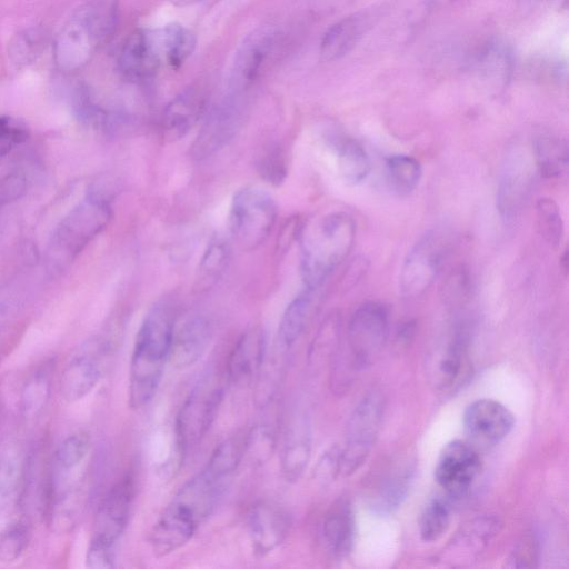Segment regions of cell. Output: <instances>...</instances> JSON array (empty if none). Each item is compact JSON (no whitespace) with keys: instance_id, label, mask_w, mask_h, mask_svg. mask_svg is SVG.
Returning <instances> with one entry per match:
<instances>
[{"instance_id":"6da1fadb","label":"cell","mask_w":569,"mask_h":569,"mask_svg":"<svg viewBox=\"0 0 569 569\" xmlns=\"http://www.w3.org/2000/svg\"><path fill=\"white\" fill-rule=\"evenodd\" d=\"M223 486L206 468L182 485L151 529L149 545L154 557L176 552L193 538L212 513Z\"/></svg>"},{"instance_id":"7a4b0ae2","label":"cell","mask_w":569,"mask_h":569,"mask_svg":"<svg viewBox=\"0 0 569 569\" xmlns=\"http://www.w3.org/2000/svg\"><path fill=\"white\" fill-rule=\"evenodd\" d=\"M177 319L173 306L159 301L140 325L129 368L128 401L134 410L149 403L158 390Z\"/></svg>"},{"instance_id":"3957f363","label":"cell","mask_w":569,"mask_h":569,"mask_svg":"<svg viewBox=\"0 0 569 569\" xmlns=\"http://www.w3.org/2000/svg\"><path fill=\"white\" fill-rule=\"evenodd\" d=\"M356 238L353 218L343 211L328 213L303 224L300 272L306 288L318 289L348 257Z\"/></svg>"},{"instance_id":"277c9868","label":"cell","mask_w":569,"mask_h":569,"mask_svg":"<svg viewBox=\"0 0 569 569\" xmlns=\"http://www.w3.org/2000/svg\"><path fill=\"white\" fill-rule=\"evenodd\" d=\"M111 218L109 196L99 189L89 191L53 230L46 253L48 271L51 274L64 271L107 228Z\"/></svg>"},{"instance_id":"5b68a950","label":"cell","mask_w":569,"mask_h":569,"mask_svg":"<svg viewBox=\"0 0 569 569\" xmlns=\"http://www.w3.org/2000/svg\"><path fill=\"white\" fill-rule=\"evenodd\" d=\"M223 398V383L213 371L197 381L176 419V441L181 457L192 450L212 426Z\"/></svg>"},{"instance_id":"8992f818","label":"cell","mask_w":569,"mask_h":569,"mask_svg":"<svg viewBox=\"0 0 569 569\" xmlns=\"http://www.w3.org/2000/svg\"><path fill=\"white\" fill-rule=\"evenodd\" d=\"M277 214L276 201L267 191L257 187L238 190L229 210V228L233 241L242 250H254L269 237Z\"/></svg>"},{"instance_id":"52a82bcc","label":"cell","mask_w":569,"mask_h":569,"mask_svg":"<svg viewBox=\"0 0 569 569\" xmlns=\"http://www.w3.org/2000/svg\"><path fill=\"white\" fill-rule=\"evenodd\" d=\"M383 412L380 395L369 393L349 417L343 447H339L338 478L355 473L367 460L378 435Z\"/></svg>"},{"instance_id":"ba28073f","label":"cell","mask_w":569,"mask_h":569,"mask_svg":"<svg viewBox=\"0 0 569 569\" xmlns=\"http://www.w3.org/2000/svg\"><path fill=\"white\" fill-rule=\"evenodd\" d=\"M107 39L98 27L88 3L78 8L64 22L53 41V58L63 72L86 66Z\"/></svg>"},{"instance_id":"9c48e42d","label":"cell","mask_w":569,"mask_h":569,"mask_svg":"<svg viewBox=\"0 0 569 569\" xmlns=\"http://www.w3.org/2000/svg\"><path fill=\"white\" fill-rule=\"evenodd\" d=\"M389 333V313L377 301H367L352 313L347 331L350 365L353 369L372 366L380 356Z\"/></svg>"},{"instance_id":"30bf717a","label":"cell","mask_w":569,"mask_h":569,"mask_svg":"<svg viewBox=\"0 0 569 569\" xmlns=\"http://www.w3.org/2000/svg\"><path fill=\"white\" fill-rule=\"evenodd\" d=\"M449 249L440 230L428 231L407 253L399 272V292L406 298L425 293L436 280Z\"/></svg>"},{"instance_id":"8fae6325","label":"cell","mask_w":569,"mask_h":569,"mask_svg":"<svg viewBox=\"0 0 569 569\" xmlns=\"http://www.w3.org/2000/svg\"><path fill=\"white\" fill-rule=\"evenodd\" d=\"M242 120L243 107L239 93L232 92L208 112L191 144V157L203 160L220 151L237 134Z\"/></svg>"},{"instance_id":"7c38bea8","label":"cell","mask_w":569,"mask_h":569,"mask_svg":"<svg viewBox=\"0 0 569 569\" xmlns=\"http://www.w3.org/2000/svg\"><path fill=\"white\" fill-rule=\"evenodd\" d=\"M110 353L108 342L96 339L88 342L64 367L60 392L68 402L88 396L101 380Z\"/></svg>"},{"instance_id":"4fadbf2b","label":"cell","mask_w":569,"mask_h":569,"mask_svg":"<svg viewBox=\"0 0 569 569\" xmlns=\"http://www.w3.org/2000/svg\"><path fill=\"white\" fill-rule=\"evenodd\" d=\"M481 458L472 443L452 440L441 449L435 467L437 483L452 496H460L477 480Z\"/></svg>"},{"instance_id":"5bb4252c","label":"cell","mask_w":569,"mask_h":569,"mask_svg":"<svg viewBox=\"0 0 569 569\" xmlns=\"http://www.w3.org/2000/svg\"><path fill=\"white\" fill-rule=\"evenodd\" d=\"M134 491L131 475L123 476L109 489L98 509L91 541L116 547L128 526Z\"/></svg>"},{"instance_id":"9a60e30c","label":"cell","mask_w":569,"mask_h":569,"mask_svg":"<svg viewBox=\"0 0 569 569\" xmlns=\"http://www.w3.org/2000/svg\"><path fill=\"white\" fill-rule=\"evenodd\" d=\"M164 62L160 29L133 31L124 41L118 58L121 76L130 82L151 79Z\"/></svg>"},{"instance_id":"2e32d148","label":"cell","mask_w":569,"mask_h":569,"mask_svg":"<svg viewBox=\"0 0 569 569\" xmlns=\"http://www.w3.org/2000/svg\"><path fill=\"white\" fill-rule=\"evenodd\" d=\"M465 432L470 443L493 446L505 439L515 426L512 412L493 399H477L463 412Z\"/></svg>"},{"instance_id":"e0dca14e","label":"cell","mask_w":569,"mask_h":569,"mask_svg":"<svg viewBox=\"0 0 569 569\" xmlns=\"http://www.w3.org/2000/svg\"><path fill=\"white\" fill-rule=\"evenodd\" d=\"M290 527L288 512L278 503L261 500L252 505L247 528L253 552L264 557L274 551L288 537Z\"/></svg>"},{"instance_id":"ac0fdd59","label":"cell","mask_w":569,"mask_h":569,"mask_svg":"<svg viewBox=\"0 0 569 569\" xmlns=\"http://www.w3.org/2000/svg\"><path fill=\"white\" fill-rule=\"evenodd\" d=\"M213 336L210 320L202 315H191L176 322L168 361L177 369L197 363L207 352Z\"/></svg>"},{"instance_id":"d6986e66","label":"cell","mask_w":569,"mask_h":569,"mask_svg":"<svg viewBox=\"0 0 569 569\" xmlns=\"http://www.w3.org/2000/svg\"><path fill=\"white\" fill-rule=\"evenodd\" d=\"M272 29L261 28L244 38L238 48L231 69L232 92L240 93L258 78L274 41Z\"/></svg>"},{"instance_id":"ffe728a7","label":"cell","mask_w":569,"mask_h":569,"mask_svg":"<svg viewBox=\"0 0 569 569\" xmlns=\"http://www.w3.org/2000/svg\"><path fill=\"white\" fill-rule=\"evenodd\" d=\"M207 94L192 86L176 96L164 108L161 118L163 137L170 141L183 138L204 116Z\"/></svg>"},{"instance_id":"44dd1931","label":"cell","mask_w":569,"mask_h":569,"mask_svg":"<svg viewBox=\"0 0 569 569\" xmlns=\"http://www.w3.org/2000/svg\"><path fill=\"white\" fill-rule=\"evenodd\" d=\"M311 457V430L302 416L288 423L280 451V471L287 482L298 481L305 473Z\"/></svg>"},{"instance_id":"7402d4cb","label":"cell","mask_w":569,"mask_h":569,"mask_svg":"<svg viewBox=\"0 0 569 569\" xmlns=\"http://www.w3.org/2000/svg\"><path fill=\"white\" fill-rule=\"evenodd\" d=\"M266 353V338L262 329L253 327L246 330L229 355L226 368L228 381L236 385L257 376Z\"/></svg>"},{"instance_id":"603a6c76","label":"cell","mask_w":569,"mask_h":569,"mask_svg":"<svg viewBox=\"0 0 569 569\" xmlns=\"http://www.w3.org/2000/svg\"><path fill=\"white\" fill-rule=\"evenodd\" d=\"M318 289L305 288L286 307L278 328V346L288 350L303 333L318 307Z\"/></svg>"},{"instance_id":"cb8c5ba5","label":"cell","mask_w":569,"mask_h":569,"mask_svg":"<svg viewBox=\"0 0 569 569\" xmlns=\"http://www.w3.org/2000/svg\"><path fill=\"white\" fill-rule=\"evenodd\" d=\"M369 26L365 13H355L332 24L320 42V57L323 61H336L348 54L361 39Z\"/></svg>"},{"instance_id":"d4e9b609","label":"cell","mask_w":569,"mask_h":569,"mask_svg":"<svg viewBox=\"0 0 569 569\" xmlns=\"http://www.w3.org/2000/svg\"><path fill=\"white\" fill-rule=\"evenodd\" d=\"M322 537L327 549L337 558L348 556L353 546L355 518L347 500L336 501L322 523Z\"/></svg>"},{"instance_id":"484cf974","label":"cell","mask_w":569,"mask_h":569,"mask_svg":"<svg viewBox=\"0 0 569 569\" xmlns=\"http://www.w3.org/2000/svg\"><path fill=\"white\" fill-rule=\"evenodd\" d=\"M329 146L337 157L339 172L348 184H359L367 178L370 160L357 140L333 134L329 137Z\"/></svg>"},{"instance_id":"4316f807","label":"cell","mask_w":569,"mask_h":569,"mask_svg":"<svg viewBox=\"0 0 569 569\" xmlns=\"http://www.w3.org/2000/svg\"><path fill=\"white\" fill-rule=\"evenodd\" d=\"M433 365L432 376L438 388L447 390L458 387L469 375L470 368L465 339L456 337Z\"/></svg>"},{"instance_id":"83f0119b","label":"cell","mask_w":569,"mask_h":569,"mask_svg":"<svg viewBox=\"0 0 569 569\" xmlns=\"http://www.w3.org/2000/svg\"><path fill=\"white\" fill-rule=\"evenodd\" d=\"M531 179L527 163L510 164L499 182L497 206L503 217H512L520 209L529 191Z\"/></svg>"},{"instance_id":"f1b7e54d","label":"cell","mask_w":569,"mask_h":569,"mask_svg":"<svg viewBox=\"0 0 569 569\" xmlns=\"http://www.w3.org/2000/svg\"><path fill=\"white\" fill-rule=\"evenodd\" d=\"M230 246L222 237H214L207 246L196 272L194 289L199 292L213 288L222 278L230 261Z\"/></svg>"},{"instance_id":"f546056e","label":"cell","mask_w":569,"mask_h":569,"mask_svg":"<svg viewBox=\"0 0 569 569\" xmlns=\"http://www.w3.org/2000/svg\"><path fill=\"white\" fill-rule=\"evenodd\" d=\"M536 166L545 178H559L568 167V144L563 139L541 136L533 142Z\"/></svg>"},{"instance_id":"4dcf8cb0","label":"cell","mask_w":569,"mask_h":569,"mask_svg":"<svg viewBox=\"0 0 569 569\" xmlns=\"http://www.w3.org/2000/svg\"><path fill=\"white\" fill-rule=\"evenodd\" d=\"M51 393V371L48 366L36 370L24 382L19 409L26 419L37 418L46 408Z\"/></svg>"},{"instance_id":"1f68e13d","label":"cell","mask_w":569,"mask_h":569,"mask_svg":"<svg viewBox=\"0 0 569 569\" xmlns=\"http://www.w3.org/2000/svg\"><path fill=\"white\" fill-rule=\"evenodd\" d=\"M246 433H236L221 441L212 451L204 468L217 479L226 481L244 457Z\"/></svg>"},{"instance_id":"d6a6232c","label":"cell","mask_w":569,"mask_h":569,"mask_svg":"<svg viewBox=\"0 0 569 569\" xmlns=\"http://www.w3.org/2000/svg\"><path fill=\"white\" fill-rule=\"evenodd\" d=\"M91 449V439L86 431L68 436L58 447L51 472L64 473L82 468Z\"/></svg>"},{"instance_id":"836d02e7","label":"cell","mask_w":569,"mask_h":569,"mask_svg":"<svg viewBox=\"0 0 569 569\" xmlns=\"http://www.w3.org/2000/svg\"><path fill=\"white\" fill-rule=\"evenodd\" d=\"M390 188L400 196L409 194L419 184L422 170L420 162L408 154H393L386 162Z\"/></svg>"},{"instance_id":"e575fe53","label":"cell","mask_w":569,"mask_h":569,"mask_svg":"<svg viewBox=\"0 0 569 569\" xmlns=\"http://www.w3.org/2000/svg\"><path fill=\"white\" fill-rule=\"evenodd\" d=\"M164 52V62L171 68H179L193 52L196 37L180 24H169L160 29Z\"/></svg>"},{"instance_id":"d590c367","label":"cell","mask_w":569,"mask_h":569,"mask_svg":"<svg viewBox=\"0 0 569 569\" xmlns=\"http://www.w3.org/2000/svg\"><path fill=\"white\" fill-rule=\"evenodd\" d=\"M46 36L36 28L24 29L12 37L8 46V56L17 68L32 64L42 54Z\"/></svg>"},{"instance_id":"8d00e7d4","label":"cell","mask_w":569,"mask_h":569,"mask_svg":"<svg viewBox=\"0 0 569 569\" xmlns=\"http://www.w3.org/2000/svg\"><path fill=\"white\" fill-rule=\"evenodd\" d=\"M536 227L539 236L553 249H558L563 237V221L556 201L539 198L535 204Z\"/></svg>"},{"instance_id":"74e56055","label":"cell","mask_w":569,"mask_h":569,"mask_svg":"<svg viewBox=\"0 0 569 569\" xmlns=\"http://www.w3.org/2000/svg\"><path fill=\"white\" fill-rule=\"evenodd\" d=\"M451 522V509L441 498L431 499L419 519V535L425 542H435L443 537Z\"/></svg>"},{"instance_id":"f35d334b","label":"cell","mask_w":569,"mask_h":569,"mask_svg":"<svg viewBox=\"0 0 569 569\" xmlns=\"http://www.w3.org/2000/svg\"><path fill=\"white\" fill-rule=\"evenodd\" d=\"M277 435L268 423H258L246 433V451L250 461L257 466L267 463L276 449Z\"/></svg>"},{"instance_id":"ab89813d","label":"cell","mask_w":569,"mask_h":569,"mask_svg":"<svg viewBox=\"0 0 569 569\" xmlns=\"http://www.w3.org/2000/svg\"><path fill=\"white\" fill-rule=\"evenodd\" d=\"M29 526L17 515L0 530V560L14 561L24 552L29 542Z\"/></svg>"},{"instance_id":"60d3db41","label":"cell","mask_w":569,"mask_h":569,"mask_svg":"<svg viewBox=\"0 0 569 569\" xmlns=\"http://www.w3.org/2000/svg\"><path fill=\"white\" fill-rule=\"evenodd\" d=\"M22 467L20 458L12 449L0 452V502H16Z\"/></svg>"},{"instance_id":"b9f144b4","label":"cell","mask_w":569,"mask_h":569,"mask_svg":"<svg viewBox=\"0 0 569 569\" xmlns=\"http://www.w3.org/2000/svg\"><path fill=\"white\" fill-rule=\"evenodd\" d=\"M471 279L468 269L463 266L450 270L440 286L443 302L450 308L463 306L470 298Z\"/></svg>"},{"instance_id":"7bdbcfd3","label":"cell","mask_w":569,"mask_h":569,"mask_svg":"<svg viewBox=\"0 0 569 569\" xmlns=\"http://www.w3.org/2000/svg\"><path fill=\"white\" fill-rule=\"evenodd\" d=\"M260 176L272 184H280L287 176V158L279 147H270L258 161Z\"/></svg>"},{"instance_id":"ee69618b","label":"cell","mask_w":569,"mask_h":569,"mask_svg":"<svg viewBox=\"0 0 569 569\" xmlns=\"http://www.w3.org/2000/svg\"><path fill=\"white\" fill-rule=\"evenodd\" d=\"M27 139L26 129L9 117H0V158Z\"/></svg>"},{"instance_id":"f6af8a7d","label":"cell","mask_w":569,"mask_h":569,"mask_svg":"<svg viewBox=\"0 0 569 569\" xmlns=\"http://www.w3.org/2000/svg\"><path fill=\"white\" fill-rule=\"evenodd\" d=\"M114 548L90 540L86 555V566L88 568L109 569L114 566Z\"/></svg>"},{"instance_id":"bcb514c9","label":"cell","mask_w":569,"mask_h":569,"mask_svg":"<svg viewBox=\"0 0 569 569\" xmlns=\"http://www.w3.org/2000/svg\"><path fill=\"white\" fill-rule=\"evenodd\" d=\"M27 189V180L22 173L12 172L0 179V207L19 199Z\"/></svg>"},{"instance_id":"7dc6e473","label":"cell","mask_w":569,"mask_h":569,"mask_svg":"<svg viewBox=\"0 0 569 569\" xmlns=\"http://www.w3.org/2000/svg\"><path fill=\"white\" fill-rule=\"evenodd\" d=\"M537 560L536 540L532 536H525L511 552L512 567H533Z\"/></svg>"},{"instance_id":"c3c4849f","label":"cell","mask_w":569,"mask_h":569,"mask_svg":"<svg viewBox=\"0 0 569 569\" xmlns=\"http://www.w3.org/2000/svg\"><path fill=\"white\" fill-rule=\"evenodd\" d=\"M339 447L335 446L323 452L319 459L315 475L320 481H329L338 478Z\"/></svg>"},{"instance_id":"681fc988","label":"cell","mask_w":569,"mask_h":569,"mask_svg":"<svg viewBox=\"0 0 569 569\" xmlns=\"http://www.w3.org/2000/svg\"><path fill=\"white\" fill-rule=\"evenodd\" d=\"M12 312V307L4 300H0V330L4 326L6 321L9 319Z\"/></svg>"},{"instance_id":"f907efd6","label":"cell","mask_w":569,"mask_h":569,"mask_svg":"<svg viewBox=\"0 0 569 569\" xmlns=\"http://www.w3.org/2000/svg\"><path fill=\"white\" fill-rule=\"evenodd\" d=\"M170 2L177 4V6H189L193 4L196 2H199L201 0H169Z\"/></svg>"},{"instance_id":"816d5d0a","label":"cell","mask_w":569,"mask_h":569,"mask_svg":"<svg viewBox=\"0 0 569 569\" xmlns=\"http://www.w3.org/2000/svg\"><path fill=\"white\" fill-rule=\"evenodd\" d=\"M561 262H562L563 271L567 272V269H568V251L567 250L563 252V257L561 258Z\"/></svg>"}]
</instances>
